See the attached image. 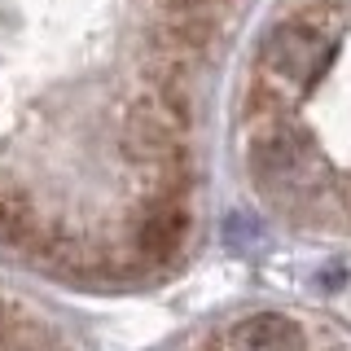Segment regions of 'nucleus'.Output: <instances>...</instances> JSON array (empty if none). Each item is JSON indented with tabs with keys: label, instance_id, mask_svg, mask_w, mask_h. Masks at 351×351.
I'll return each mask as SVG.
<instances>
[{
	"label": "nucleus",
	"instance_id": "f257e3e1",
	"mask_svg": "<svg viewBox=\"0 0 351 351\" xmlns=\"http://www.w3.org/2000/svg\"><path fill=\"white\" fill-rule=\"evenodd\" d=\"M338 53V18L325 9H307L277 22L263 40L259 53V84H268L281 97H299L307 88H316V80L325 75V66Z\"/></svg>",
	"mask_w": 351,
	"mask_h": 351
},
{
	"label": "nucleus",
	"instance_id": "f03ea898",
	"mask_svg": "<svg viewBox=\"0 0 351 351\" xmlns=\"http://www.w3.org/2000/svg\"><path fill=\"white\" fill-rule=\"evenodd\" d=\"M250 171H255L259 189L277 206H290V211H312L329 184V171L312 145V136L290 123H272L255 132Z\"/></svg>",
	"mask_w": 351,
	"mask_h": 351
},
{
	"label": "nucleus",
	"instance_id": "7ed1b4c3",
	"mask_svg": "<svg viewBox=\"0 0 351 351\" xmlns=\"http://www.w3.org/2000/svg\"><path fill=\"white\" fill-rule=\"evenodd\" d=\"M219 351H303V329L281 312H255L224 329Z\"/></svg>",
	"mask_w": 351,
	"mask_h": 351
},
{
	"label": "nucleus",
	"instance_id": "20e7f679",
	"mask_svg": "<svg viewBox=\"0 0 351 351\" xmlns=\"http://www.w3.org/2000/svg\"><path fill=\"white\" fill-rule=\"evenodd\" d=\"M0 351H71L66 338L40 316L18 312L14 303L0 299Z\"/></svg>",
	"mask_w": 351,
	"mask_h": 351
}]
</instances>
